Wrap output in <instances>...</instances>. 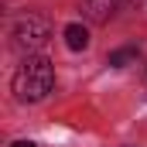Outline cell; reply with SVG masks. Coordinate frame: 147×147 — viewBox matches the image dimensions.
I'll list each match as a JSON object with an SVG mask.
<instances>
[{"label": "cell", "instance_id": "5", "mask_svg": "<svg viewBox=\"0 0 147 147\" xmlns=\"http://www.w3.org/2000/svg\"><path fill=\"white\" fill-rule=\"evenodd\" d=\"M137 58V48H120V51H110V65L113 69H123Z\"/></svg>", "mask_w": 147, "mask_h": 147}, {"label": "cell", "instance_id": "3", "mask_svg": "<svg viewBox=\"0 0 147 147\" xmlns=\"http://www.w3.org/2000/svg\"><path fill=\"white\" fill-rule=\"evenodd\" d=\"M79 7L92 24H106L116 10V0H79Z\"/></svg>", "mask_w": 147, "mask_h": 147}, {"label": "cell", "instance_id": "2", "mask_svg": "<svg viewBox=\"0 0 147 147\" xmlns=\"http://www.w3.org/2000/svg\"><path fill=\"white\" fill-rule=\"evenodd\" d=\"M14 48L17 51H41L45 45H48V38H51V24L45 21V17H38V14H28V17H21L17 24H14Z\"/></svg>", "mask_w": 147, "mask_h": 147}, {"label": "cell", "instance_id": "1", "mask_svg": "<svg viewBox=\"0 0 147 147\" xmlns=\"http://www.w3.org/2000/svg\"><path fill=\"white\" fill-rule=\"evenodd\" d=\"M51 86H55V69H51V62L41 58V55H28L24 65L14 75V92H17V99H24V103L45 99V96L51 92Z\"/></svg>", "mask_w": 147, "mask_h": 147}, {"label": "cell", "instance_id": "6", "mask_svg": "<svg viewBox=\"0 0 147 147\" xmlns=\"http://www.w3.org/2000/svg\"><path fill=\"white\" fill-rule=\"evenodd\" d=\"M10 147H34V144H31V140H14Z\"/></svg>", "mask_w": 147, "mask_h": 147}, {"label": "cell", "instance_id": "4", "mask_svg": "<svg viewBox=\"0 0 147 147\" xmlns=\"http://www.w3.org/2000/svg\"><path fill=\"white\" fill-rule=\"evenodd\" d=\"M65 45H69L72 51H86V48H89V31H86L82 24H69V28H65Z\"/></svg>", "mask_w": 147, "mask_h": 147}]
</instances>
